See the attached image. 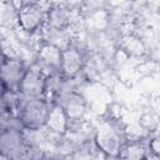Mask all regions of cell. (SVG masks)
Listing matches in <instances>:
<instances>
[{"mask_svg": "<svg viewBox=\"0 0 160 160\" xmlns=\"http://www.w3.org/2000/svg\"><path fill=\"white\" fill-rule=\"evenodd\" d=\"M45 80L46 76L32 62L26 68V71L20 81L18 92L24 100L45 99Z\"/></svg>", "mask_w": 160, "mask_h": 160, "instance_id": "cell-5", "label": "cell"}, {"mask_svg": "<svg viewBox=\"0 0 160 160\" xmlns=\"http://www.w3.org/2000/svg\"><path fill=\"white\" fill-rule=\"evenodd\" d=\"M125 139L126 138L121 130L110 122H104L95 130L92 144L100 154L108 158H116L125 142Z\"/></svg>", "mask_w": 160, "mask_h": 160, "instance_id": "cell-3", "label": "cell"}, {"mask_svg": "<svg viewBox=\"0 0 160 160\" xmlns=\"http://www.w3.org/2000/svg\"><path fill=\"white\" fill-rule=\"evenodd\" d=\"M2 60H4V56H2V54H1V52H0V62H1V61H2Z\"/></svg>", "mask_w": 160, "mask_h": 160, "instance_id": "cell-16", "label": "cell"}, {"mask_svg": "<svg viewBox=\"0 0 160 160\" xmlns=\"http://www.w3.org/2000/svg\"><path fill=\"white\" fill-rule=\"evenodd\" d=\"M4 90H5V89H4V86H2V84L0 82V95L2 94V91H4Z\"/></svg>", "mask_w": 160, "mask_h": 160, "instance_id": "cell-15", "label": "cell"}, {"mask_svg": "<svg viewBox=\"0 0 160 160\" xmlns=\"http://www.w3.org/2000/svg\"><path fill=\"white\" fill-rule=\"evenodd\" d=\"M122 40H124V44H122L121 51L125 52L126 55L140 56L145 52V45L139 36L129 34V35H125Z\"/></svg>", "mask_w": 160, "mask_h": 160, "instance_id": "cell-11", "label": "cell"}, {"mask_svg": "<svg viewBox=\"0 0 160 160\" xmlns=\"http://www.w3.org/2000/svg\"><path fill=\"white\" fill-rule=\"evenodd\" d=\"M85 61L82 50L71 42L70 46L61 50L59 72L66 79H74L82 72Z\"/></svg>", "mask_w": 160, "mask_h": 160, "instance_id": "cell-7", "label": "cell"}, {"mask_svg": "<svg viewBox=\"0 0 160 160\" xmlns=\"http://www.w3.org/2000/svg\"><path fill=\"white\" fill-rule=\"evenodd\" d=\"M28 65L20 55L4 58L0 62V82L5 90L18 91L20 81L26 71Z\"/></svg>", "mask_w": 160, "mask_h": 160, "instance_id": "cell-6", "label": "cell"}, {"mask_svg": "<svg viewBox=\"0 0 160 160\" xmlns=\"http://www.w3.org/2000/svg\"><path fill=\"white\" fill-rule=\"evenodd\" d=\"M49 4L44 2H20L16 14V28L28 35H36L45 25L46 10Z\"/></svg>", "mask_w": 160, "mask_h": 160, "instance_id": "cell-1", "label": "cell"}, {"mask_svg": "<svg viewBox=\"0 0 160 160\" xmlns=\"http://www.w3.org/2000/svg\"><path fill=\"white\" fill-rule=\"evenodd\" d=\"M0 154L11 160H30V149L25 144L22 129L4 128L0 130Z\"/></svg>", "mask_w": 160, "mask_h": 160, "instance_id": "cell-4", "label": "cell"}, {"mask_svg": "<svg viewBox=\"0 0 160 160\" xmlns=\"http://www.w3.org/2000/svg\"><path fill=\"white\" fill-rule=\"evenodd\" d=\"M149 156L148 142L140 139L125 140L124 145L121 146L116 160H146Z\"/></svg>", "mask_w": 160, "mask_h": 160, "instance_id": "cell-10", "label": "cell"}, {"mask_svg": "<svg viewBox=\"0 0 160 160\" xmlns=\"http://www.w3.org/2000/svg\"><path fill=\"white\" fill-rule=\"evenodd\" d=\"M60 58H61L60 49L48 44H41L38 49L34 64L40 69V71L45 76H49L51 74L59 72Z\"/></svg>", "mask_w": 160, "mask_h": 160, "instance_id": "cell-8", "label": "cell"}, {"mask_svg": "<svg viewBox=\"0 0 160 160\" xmlns=\"http://www.w3.org/2000/svg\"><path fill=\"white\" fill-rule=\"evenodd\" d=\"M52 104H50L45 99H35V100H24L16 111V118L22 129L29 130H40L45 126L49 110Z\"/></svg>", "mask_w": 160, "mask_h": 160, "instance_id": "cell-2", "label": "cell"}, {"mask_svg": "<svg viewBox=\"0 0 160 160\" xmlns=\"http://www.w3.org/2000/svg\"><path fill=\"white\" fill-rule=\"evenodd\" d=\"M0 160H11V159L8 158V156H5V155H2V154H0Z\"/></svg>", "mask_w": 160, "mask_h": 160, "instance_id": "cell-14", "label": "cell"}, {"mask_svg": "<svg viewBox=\"0 0 160 160\" xmlns=\"http://www.w3.org/2000/svg\"><path fill=\"white\" fill-rule=\"evenodd\" d=\"M146 160H158V155H151V154H149V156L146 158Z\"/></svg>", "mask_w": 160, "mask_h": 160, "instance_id": "cell-13", "label": "cell"}, {"mask_svg": "<svg viewBox=\"0 0 160 160\" xmlns=\"http://www.w3.org/2000/svg\"><path fill=\"white\" fill-rule=\"evenodd\" d=\"M16 14L14 2H0V28L16 25Z\"/></svg>", "mask_w": 160, "mask_h": 160, "instance_id": "cell-12", "label": "cell"}, {"mask_svg": "<svg viewBox=\"0 0 160 160\" xmlns=\"http://www.w3.org/2000/svg\"><path fill=\"white\" fill-rule=\"evenodd\" d=\"M68 126H69V119L65 111L58 105H51L45 126L42 128L48 134L49 139L51 140V136H55L58 139L65 136L68 134Z\"/></svg>", "mask_w": 160, "mask_h": 160, "instance_id": "cell-9", "label": "cell"}]
</instances>
